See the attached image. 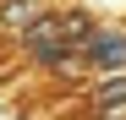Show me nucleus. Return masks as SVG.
Returning a JSON list of instances; mask_svg holds the SVG:
<instances>
[{
    "label": "nucleus",
    "mask_w": 126,
    "mask_h": 120,
    "mask_svg": "<svg viewBox=\"0 0 126 120\" xmlns=\"http://www.w3.org/2000/svg\"><path fill=\"white\" fill-rule=\"evenodd\" d=\"M16 49H22V60L33 71H44V76H82V60H77V44L66 33H60V11H38L28 27H16Z\"/></svg>",
    "instance_id": "1"
},
{
    "label": "nucleus",
    "mask_w": 126,
    "mask_h": 120,
    "mask_svg": "<svg viewBox=\"0 0 126 120\" xmlns=\"http://www.w3.org/2000/svg\"><path fill=\"white\" fill-rule=\"evenodd\" d=\"M77 60H82V76H93V71H126V22H93L88 38L77 44Z\"/></svg>",
    "instance_id": "2"
},
{
    "label": "nucleus",
    "mask_w": 126,
    "mask_h": 120,
    "mask_svg": "<svg viewBox=\"0 0 126 120\" xmlns=\"http://www.w3.org/2000/svg\"><path fill=\"white\" fill-rule=\"evenodd\" d=\"M88 109H126V71H93Z\"/></svg>",
    "instance_id": "3"
},
{
    "label": "nucleus",
    "mask_w": 126,
    "mask_h": 120,
    "mask_svg": "<svg viewBox=\"0 0 126 120\" xmlns=\"http://www.w3.org/2000/svg\"><path fill=\"white\" fill-rule=\"evenodd\" d=\"M38 11H49V0H0V27L16 33V27H28Z\"/></svg>",
    "instance_id": "4"
}]
</instances>
